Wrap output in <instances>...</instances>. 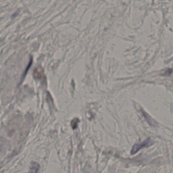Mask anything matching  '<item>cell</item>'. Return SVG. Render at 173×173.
I'll list each match as a JSON object with an SVG mask.
<instances>
[{
	"label": "cell",
	"mask_w": 173,
	"mask_h": 173,
	"mask_svg": "<svg viewBox=\"0 0 173 173\" xmlns=\"http://www.w3.org/2000/svg\"><path fill=\"white\" fill-rule=\"evenodd\" d=\"M143 114L144 116V117L146 118V120L148 122V123L150 125L152 126H156V122H155L154 120H153V119L147 113H146V112L143 111Z\"/></svg>",
	"instance_id": "3957f363"
},
{
	"label": "cell",
	"mask_w": 173,
	"mask_h": 173,
	"mask_svg": "<svg viewBox=\"0 0 173 173\" xmlns=\"http://www.w3.org/2000/svg\"><path fill=\"white\" fill-rule=\"evenodd\" d=\"M152 144H153V141L150 138H147L145 140L143 141L141 143H137L134 145L132 148V150L130 151L131 154L134 155L136 154L143 148L148 147L152 145Z\"/></svg>",
	"instance_id": "6da1fadb"
},
{
	"label": "cell",
	"mask_w": 173,
	"mask_h": 173,
	"mask_svg": "<svg viewBox=\"0 0 173 173\" xmlns=\"http://www.w3.org/2000/svg\"><path fill=\"white\" fill-rule=\"evenodd\" d=\"M33 76L37 80H41L44 77L43 69L41 67L36 68L33 72Z\"/></svg>",
	"instance_id": "7a4b0ae2"
},
{
	"label": "cell",
	"mask_w": 173,
	"mask_h": 173,
	"mask_svg": "<svg viewBox=\"0 0 173 173\" xmlns=\"http://www.w3.org/2000/svg\"><path fill=\"white\" fill-rule=\"evenodd\" d=\"M36 165H34L33 166V167L31 168V170H33V172H34V170H36V171L37 172L38 171V169H39V167H38V166H39V165H37V163H35Z\"/></svg>",
	"instance_id": "5b68a950"
},
{
	"label": "cell",
	"mask_w": 173,
	"mask_h": 173,
	"mask_svg": "<svg viewBox=\"0 0 173 173\" xmlns=\"http://www.w3.org/2000/svg\"><path fill=\"white\" fill-rule=\"evenodd\" d=\"M79 122V120L78 118H74L72 120L71 124L72 127L74 130L76 129L77 127L78 123Z\"/></svg>",
	"instance_id": "277c9868"
}]
</instances>
